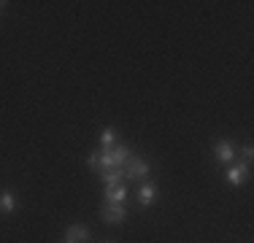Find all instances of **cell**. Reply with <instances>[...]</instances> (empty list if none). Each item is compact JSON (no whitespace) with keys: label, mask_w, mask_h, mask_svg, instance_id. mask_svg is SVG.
I'll return each instance as SVG.
<instances>
[{"label":"cell","mask_w":254,"mask_h":243,"mask_svg":"<svg viewBox=\"0 0 254 243\" xmlns=\"http://www.w3.org/2000/svg\"><path fill=\"white\" fill-rule=\"evenodd\" d=\"M132 157V149L125 143H117L111 149H103L100 151V170H114V168H122L127 165V160Z\"/></svg>","instance_id":"cell-1"},{"label":"cell","mask_w":254,"mask_h":243,"mask_svg":"<svg viewBox=\"0 0 254 243\" xmlns=\"http://www.w3.org/2000/svg\"><path fill=\"white\" fill-rule=\"evenodd\" d=\"M149 173H152V165H149L143 157H130V160H127V165H125V179H130V181H143V179H149Z\"/></svg>","instance_id":"cell-2"},{"label":"cell","mask_w":254,"mask_h":243,"mask_svg":"<svg viewBox=\"0 0 254 243\" xmlns=\"http://www.w3.org/2000/svg\"><path fill=\"white\" fill-rule=\"evenodd\" d=\"M100 216L108 224H122L127 219V208H125V203H106L100 208Z\"/></svg>","instance_id":"cell-3"},{"label":"cell","mask_w":254,"mask_h":243,"mask_svg":"<svg viewBox=\"0 0 254 243\" xmlns=\"http://www.w3.org/2000/svg\"><path fill=\"white\" fill-rule=\"evenodd\" d=\"M249 176H252V165L238 162V165H233L227 170V184L230 186H244L246 181H249Z\"/></svg>","instance_id":"cell-4"},{"label":"cell","mask_w":254,"mask_h":243,"mask_svg":"<svg viewBox=\"0 0 254 243\" xmlns=\"http://www.w3.org/2000/svg\"><path fill=\"white\" fill-rule=\"evenodd\" d=\"M157 197H160L157 184H154V181H143L141 189H138V205H141V208H149V205L157 203Z\"/></svg>","instance_id":"cell-5"},{"label":"cell","mask_w":254,"mask_h":243,"mask_svg":"<svg viewBox=\"0 0 254 243\" xmlns=\"http://www.w3.org/2000/svg\"><path fill=\"white\" fill-rule=\"evenodd\" d=\"M89 238H92V233L84 224H68L65 227V243H87Z\"/></svg>","instance_id":"cell-6"},{"label":"cell","mask_w":254,"mask_h":243,"mask_svg":"<svg viewBox=\"0 0 254 243\" xmlns=\"http://www.w3.org/2000/svg\"><path fill=\"white\" fill-rule=\"evenodd\" d=\"M214 157H216V162H233L235 160L233 141H216L214 143Z\"/></svg>","instance_id":"cell-7"},{"label":"cell","mask_w":254,"mask_h":243,"mask_svg":"<svg viewBox=\"0 0 254 243\" xmlns=\"http://www.w3.org/2000/svg\"><path fill=\"white\" fill-rule=\"evenodd\" d=\"M19 200H16V192L14 189H3L0 192V214H14Z\"/></svg>","instance_id":"cell-8"},{"label":"cell","mask_w":254,"mask_h":243,"mask_svg":"<svg viewBox=\"0 0 254 243\" xmlns=\"http://www.w3.org/2000/svg\"><path fill=\"white\" fill-rule=\"evenodd\" d=\"M103 197H106V203H125L127 200V186L125 184L106 186V189H103Z\"/></svg>","instance_id":"cell-9"},{"label":"cell","mask_w":254,"mask_h":243,"mask_svg":"<svg viewBox=\"0 0 254 243\" xmlns=\"http://www.w3.org/2000/svg\"><path fill=\"white\" fill-rule=\"evenodd\" d=\"M100 179H103V186H117V184H122L125 173H122V168H114V170H103Z\"/></svg>","instance_id":"cell-10"},{"label":"cell","mask_w":254,"mask_h":243,"mask_svg":"<svg viewBox=\"0 0 254 243\" xmlns=\"http://www.w3.org/2000/svg\"><path fill=\"white\" fill-rule=\"evenodd\" d=\"M100 146H103V149H111V146H117V130H114V127H103V132H100Z\"/></svg>","instance_id":"cell-11"},{"label":"cell","mask_w":254,"mask_h":243,"mask_svg":"<svg viewBox=\"0 0 254 243\" xmlns=\"http://www.w3.org/2000/svg\"><path fill=\"white\" fill-rule=\"evenodd\" d=\"M252 157H254V149H252V143H244V149H241V162H246V165H252Z\"/></svg>","instance_id":"cell-12"},{"label":"cell","mask_w":254,"mask_h":243,"mask_svg":"<svg viewBox=\"0 0 254 243\" xmlns=\"http://www.w3.org/2000/svg\"><path fill=\"white\" fill-rule=\"evenodd\" d=\"M87 165L92 170H100V151H89V154H87Z\"/></svg>","instance_id":"cell-13"},{"label":"cell","mask_w":254,"mask_h":243,"mask_svg":"<svg viewBox=\"0 0 254 243\" xmlns=\"http://www.w3.org/2000/svg\"><path fill=\"white\" fill-rule=\"evenodd\" d=\"M3 11H5V3H3V0H0V16H3Z\"/></svg>","instance_id":"cell-14"},{"label":"cell","mask_w":254,"mask_h":243,"mask_svg":"<svg viewBox=\"0 0 254 243\" xmlns=\"http://www.w3.org/2000/svg\"><path fill=\"white\" fill-rule=\"evenodd\" d=\"M106 243H117V241H106Z\"/></svg>","instance_id":"cell-15"}]
</instances>
